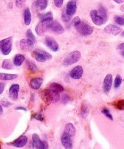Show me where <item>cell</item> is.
I'll return each instance as SVG.
<instances>
[{
    "label": "cell",
    "instance_id": "cell-1",
    "mask_svg": "<svg viewBox=\"0 0 124 149\" xmlns=\"http://www.w3.org/2000/svg\"><path fill=\"white\" fill-rule=\"evenodd\" d=\"M90 15L93 23L96 26H102L107 20V11L103 6H100L98 10H91Z\"/></svg>",
    "mask_w": 124,
    "mask_h": 149
},
{
    "label": "cell",
    "instance_id": "cell-2",
    "mask_svg": "<svg viewBox=\"0 0 124 149\" xmlns=\"http://www.w3.org/2000/svg\"><path fill=\"white\" fill-rule=\"evenodd\" d=\"M43 98L49 103H56L60 100V93L50 88L46 89L42 92Z\"/></svg>",
    "mask_w": 124,
    "mask_h": 149
},
{
    "label": "cell",
    "instance_id": "cell-3",
    "mask_svg": "<svg viewBox=\"0 0 124 149\" xmlns=\"http://www.w3.org/2000/svg\"><path fill=\"white\" fill-rule=\"evenodd\" d=\"M13 48V37H7L0 41V51L4 55H7L11 52Z\"/></svg>",
    "mask_w": 124,
    "mask_h": 149
},
{
    "label": "cell",
    "instance_id": "cell-4",
    "mask_svg": "<svg viewBox=\"0 0 124 149\" xmlns=\"http://www.w3.org/2000/svg\"><path fill=\"white\" fill-rule=\"evenodd\" d=\"M80 58H81L80 52L77 50H74L67 55V56L64 59L63 64H64V65H66V66L73 65V64L78 62L80 61Z\"/></svg>",
    "mask_w": 124,
    "mask_h": 149
},
{
    "label": "cell",
    "instance_id": "cell-5",
    "mask_svg": "<svg viewBox=\"0 0 124 149\" xmlns=\"http://www.w3.org/2000/svg\"><path fill=\"white\" fill-rule=\"evenodd\" d=\"M32 55L38 62H45L48 60L52 59V55L48 52L42 49H36L32 52Z\"/></svg>",
    "mask_w": 124,
    "mask_h": 149
},
{
    "label": "cell",
    "instance_id": "cell-6",
    "mask_svg": "<svg viewBox=\"0 0 124 149\" xmlns=\"http://www.w3.org/2000/svg\"><path fill=\"white\" fill-rule=\"evenodd\" d=\"M75 29L82 36H89L93 31V28L91 26L82 21L77 27H75Z\"/></svg>",
    "mask_w": 124,
    "mask_h": 149
},
{
    "label": "cell",
    "instance_id": "cell-7",
    "mask_svg": "<svg viewBox=\"0 0 124 149\" xmlns=\"http://www.w3.org/2000/svg\"><path fill=\"white\" fill-rule=\"evenodd\" d=\"M52 20H41L35 28V31L39 36H42L44 33L50 29V26Z\"/></svg>",
    "mask_w": 124,
    "mask_h": 149
},
{
    "label": "cell",
    "instance_id": "cell-8",
    "mask_svg": "<svg viewBox=\"0 0 124 149\" xmlns=\"http://www.w3.org/2000/svg\"><path fill=\"white\" fill-rule=\"evenodd\" d=\"M32 142L33 146L35 149H48L49 146L45 141H41L37 134H34L32 135Z\"/></svg>",
    "mask_w": 124,
    "mask_h": 149
},
{
    "label": "cell",
    "instance_id": "cell-9",
    "mask_svg": "<svg viewBox=\"0 0 124 149\" xmlns=\"http://www.w3.org/2000/svg\"><path fill=\"white\" fill-rule=\"evenodd\" d=\"M77 10V0H70L67 4L65 8V13L69 17H72Z\"/></svg>",
    "mask_w": 124,
    "mask_h": 149
},
{
    "label": "cell",
    "instance_id": "cell-10",
    "mask_svg": "<svg viewBox=\"0 0 124 149\" xmlns=\"http://www.w3.org/2000/svg\"><path fill=\"white\" fill-rule=\"evenodd\" d=\"M45 43L46 46L53 52H57L59 49V45L53 38L50 36H47L45 39Z\"/></svg>",
    "mask_w": 124,
    "mask_h": 149
},
{
    "label": "cell",
    "instance_id": "cell-11",
    "mask_svg": "<svg viewBox=\"0 0 124 149\" xmlns=\"http://www.w3.org/2000/svg\"><path fill=\"white\" fill-rule=\"evenodd\" d=\"M83 74V68L81 65H77L70 71L69 76L73 79H80Z\"/></svg>",
    "mask_w": 124,
    "mask_h": 149
},
{
    "label": "cell",
    "instance_id": "cell-12",
    "mask_svg": "<svg viewBox=\"0 0 124 149\" xmlns=\"http://www.w3.org/2000/svg\"><path fill=\"white\" fill-rule=\"evenodd\" d=\"M34 43L32 41L29 40V39H22L20 42V47L23 52L32 50L34 47Z\"/></svg>",
    "mask_w": 124,
    "mask_h": 149
},
{
    "label": "cell",
    "instance_id": "cell-13",
    "mask_svg": "<svg viewBox=\"0 0 124 149\" xmlns=\"http://www.w3.org/2000/svg\"><path fill=\"white\" fill-rule=\"evenodd\" d=\"M61 144H62L64 148L72 149V147H73L72 142H71V137H70L69 135H67V134L64 132V134L61 135Z\"/></svg>",
    "mask_w": 124,
    "mask_h": 149
},
{
    "label": "cell",
    "instance_id": "cell-14",
    "mask_svg": "<svg viewBox=\"0 0 124 149\" xmlns=\"http://www.w3.org/2000/svg\"><path fill=\"white\" fill-rule=\"evenodd\" d=\"M104 32H106V33H109V34H112V35H118L119 33H120L122 32V29L118 26H115V25H108L105 27L104 29Z\"/></svg>",
    "mask_w": 124,
    "mask_h": 149
},
{
    "label": "cell",
    "instance_id": "cell-15",
    "mask_svg": "<svg viewBox=\"0 0 124 149\" xmlns=\"http://www.w3.org/2000/svg\"><path fill=\"white\" fill-rule=\"evenodd\" d=\"M112 80H113V78H112V74H108L105 77L103 82V88L105 93H109V90H111V87L112 85Z\"/></svg>",
    "mask_w": 124,
    "mask_h": 149
},
{
    "label": "cell",
    "instance_id": "cell-16",
    "mask_svg": "<svg viewBox=\"0 0 124 149\" xmlns=\"http://www.w3.org/2000/svg\"><path fill=\"white\" fill-rule=\"evenodd\" d=\"M20 90V86L18 84H12L9 90V95L13 100H16L18 97V92Z\"/></svg>",
    "mask_w": 124,
    "mask_h": 149
},
{
    "label": "cell",
    "instance_id": "cell-17",
    "mask_svg": "<svg viewBox=\"0 0 124 149\" xmlns=\"http://www.w3.org/2000/svg\"><path fill=\"white\" fill-rule=\"evenodd\" d=\"M50 29L57 34H61L64 32V29L63 28V26L56 20H54V21L52 20L50 26Z\"/></svg>",
    "mask_w": 124,
    "mask_h": 149
},
{
    "label": "cell",
    "instance_id": "cell-18",
    "mask_svg": "<svg viewBox=\"0 0 124 149\" xmlns=\"http://www.w3.org/2000/svg\"><path fill=\"white\" fill-rule=\"evenodd\" d=\"M28 142V138L27 137L25 136V135H22V136L19 137L18 139H16L15 141H13L12 145L15 148H22V147L25 146L26 145Z\"/></svg>",
    "mask_w": 124,
    "mask_h": 149
},
{
    "label": "cell",
    "instance_id": "cell-19",
    "mask_svg": "<svg viewBox=\"0 0 124 149\" xmlns=\"http://www.w3.org/2000/svg\"><path fill=\"white\" fill-rule=\"evenodd\" d=\"M42 82H43L42 78H41V77H35V78H33L31 79L29 84H30V87L33 90H37L41 87Z\"/></svg>",
    "mask_w": 124,
    "mask_h": 149
},
{
    "label": "cell",
    "instance_id": "cell-20",
    "mask_svg": "<svg viewBox=\"0 0 124 149\" xmlns=\"http://www.w3.org/2000/svg\"><path fill=\"white\" fill-rule=\"evenodd\" d=\"M76 132V130L74 126L73 125V124L71 123H67L65 125V128H64V133H66L67 135H69L70 137L74 135Z\"/></svg>",
    "mask_w": 124,
    "mask_h": 149
},
{
    "label": "cell",
    "instance_id": "cell-21",
    "mask_svg": "<svg viewBox=\"0 0 124 149\" xmlns=\"http://www.w3.org/2000/svg\"><path fill=\"white\" fill-rule=\"evenodd\" d=\"M25 56L21 54H18L13 58V64H14L15 66H20L23 63V62L25 61Z\"/></svg>",
    "mask_w": 124,
    "mask_h": 149
},
{
    "label": "cell",
    "instance_id": "cell-22",
    "mask_svg": "<svg viewBox=\"0 0 124 149\" xmlns=\"http://www.w3.org/2000/svg\"><path fill=\"white\" fill-rule=\"evenodd\" d=\"M23 20L26 26H29L32 21V15H31L30 10L29 8H26L23 12Z\"/></svg>",
    "mask_w": 124,
    "mask_h": 149
},
{
    "label": "cell",
    "instance_id": "cell-23",
    "mask_svg": "<svg viewBox=\"0 0 124 149\" xmlns=\"http://www.w3.org/2000/svg\"><path fill=\"white\" fill-rule=\"evenodd\" d=\"M18 77L17 74H5V73H0V79L4 81H11Z\"/></svg>",
    "mask_w": 124,
    "mask_h": 149
},
{
    "label": "cell",
    "instance_id": "cell-24",
    "mask_svg": "<svg viewBox=\"0 0 124 149\" xmlns=\"http://www.w3.org/2000/svg\"><path fill=\"white\" fill-rule=\"evenodd\" d=\"M48 5V0H36L35 1V6L37 7L39 10H44L47 8Z\"/></svg>",
    "mask_w": 124,
    "mask_h": 149
},
{
    "label": "cell",
    "instance_id": "cell-25",
    "mask_svg": "<svg viewBox=\"0 0 124 149\" xmlns=\"http://www.w3.org/2000/svg\"><path fill=\"white\" fill-rule=\"evenodd\" d=\"M38 17L41 20H53V15L51 12H48L44 14H39Z\"/></svg>",
    "mask_w": 124,
    "mask_h": 149
},
{
    "label": "cell",
    "instance_id": "cell-26",
    "mask_svg": "<svg viewBox=\"0 0 124 149\" xmlns=\"http://www.w3.org/2000/svg\"><path fill=\"white\" fill-rule=\"evenodd\" d=\"M49 88L52 89V90H55L56 92H58V93H61V92H63L64 90V87L61 84H58V83H53L50 85Z\"/></svg>",
    "mask_w": 124,
    "mask_h": 149
},
{
    "label": "cell",
    "instance_id": "cell-27",
    "mask_svg": "<svg viewBox=\"0 0 124 149\" xmlns=\"http://www.w3.org/2000/svg\"><path fill=\"white\" fill-rule=\"evenodd\" d=\"M1 68L6 70H10L13 68V63L10 61V60L5 59L3 61L2 65H1Z\"/></svg>",
    "mask_w": 124,
    "mask_h": 149
},
{
    "label": "cell",
    "instance_id": "cell-28",
    "mask_svg": "<svg viewBox=\"0 0 124 149\" xmlns=\"http://www.w3.org/2000/svg\"><path fill=\"white\" fill-rule=\"evenodd\" d=\"M26 65H27L28 69L30 70L31 71H36L38 70V68L36 64L32 61H27Z\"/></svg>",
    "mask_w": 124,
    "mask_h": 149
},
{
    "label": "cell",
    "instance_id": "cell-29",
    "mask_svg": "<svg viewBox=\"0 0 124 149\" xmlns=\"http://www.w3.org/2000/svg\"><path fill=\"white\" fill-rule=\"evenodd\" d=\"M88 108L86 105L83 104L81 107V116L83 118H86L88 114Z\"/></svg>",
    "mask_w": 124,
    "mask_h": 149
},
{
    "label": "cell",
    "instance_id": "cell-30",
    "mask_svg": "<svg viewBox=\"0 0 124 149\" xmlns=\"http://www.w3.org/2000/svg\"><path fill=\"white\" fill-rule=\"evenodd\" d=\"M114 106L116 109H119V110H124V100H118L116 103H114Z\"/></svg>",
    "mask_w": 124,
    "mask_h": 149
},
{
    "label": "cell",
    "instance_id": "cell-31",
    "mask_svg": "<svg viewBox=\"0 0 124 149\" xmlns=\"http://www.w3.org/2000/svg\"><path fill=\"white\" fill-rule=\"evenodd\" d=\"M121 83H122V78L120 75H117L115 77V79L114 81V87L115 88H118L120 86Z\"/></svg>",
    "mask_w": 124,
    "mask_h": 149
},
{
    "label": "cell",
    "instance_id": "cell-32",
    "mask_svg": "<svg viewBox=\"0 0 124 149\" xmlns=\"http://www.w3.org/2000/svg\"><path fill=\"white\" fill-rule=\"evenodd\" d=\"M26 36H27V39H29V40L32 41L34 43L36 42V39H35V36L34 35V33H32V30L31 29H28L27 31H26Z\"/></svg>",
    "mask_w": 124,
    "mask_h": 149
},
{
    "label": "cell",
    "instance_id": "cell-33",
    "mask_svg": "<svg viewBox=\"0 0 124 149\" xmlns=\"http://www.w3.org/2000/svg\"><path fill=\"white\" fill-rule=\"evenodd\" d=\"M102 113H103L104 115H105V116H106V117L108 118L109 119H110V120H113V117H112V115L111 114V113L109 112V110L108 109H106V108H104V109H103L102 110Z\"/></svg>",
    "mask_w": 124,
    "mask_h": 149
},
{
    "label": "cell",
    "instance_id": "cell-34",
    "mask_svg": "<svg viewBox=\"0 0 124 149\" xmlns=\"http://www.w3.org/2000/svg\"><path fill=\"white\" fill-rule=\"evenodd\" d=\"M115 22L116 23H118L120 26H124V17H121V16H115Z\"/></svg>",
    "mask_w": 124,
    "mask_h": 149
},
{
    "label": "cell",
    "instance_id": "cell-35",
    "mask_svg": "<svg viewBox=\"0 0 124 149\" xmlns=\"http://www.w3.org/2000/svg\"><path fill=\"white\" fill-rule=\"evenodd\" d=\"M70 100V96L67 93L63 95V96L61 97V102L62 103H67Z\"/></svg>",
    "mask_w": 124,
    "mask_h": 149
},
{
    "label": "cell",
    "instance_id": "cell-36",
    "mask_svg": "<svg viewBox=\"0 0 124 149\" xmlns=\"http://www.w3.org/2000/svg\"><path fill=\"white\" fill-rule=\"evenodd\" d=\"M61 18H62L63 21H64V22H66V23H67V22H69L70 20H71V17H69V15H67L66 14L65 11H64V12H63L62 17H61Z\"/></svg>",
    "mask_w": 124,
    "mask_h": 149
},
{
    "label": "cell",
    "instance_id": "cell-37",
    "mask_svg": "<svg viewBox=\"0 0 124 149\" xmlns=\"http://www.w3.org/2000/svg\"><path fill=\"white\" fill-rule=\"evenodd\" d=\"M81 23V20H80V18L79 17H75L72 20V24L74 27H77L80 23Z\"/></svg>",
    "mask_w": 124,
    "mask_h": 149
},
{
    "label": "cell",
    "instance_id": "cell-38",
    "mask_svg": "<svg viewBox=\"0 0 124 149\" xmlns=\"http://www.w3.org/2000/svg\"><path fill=\"white\" fill-rule=\"evenodd\" d=\"M64 3V0H54V4L56 7L60 8Z\"/></svg>",
    "mask_w": 124,
    "mask_h": 149
},
{
    "label": "cell",
    "instance_id": "cell-39",
    "mask_svg": "<svg viewBox=\"0 0 124 149\" xmlns=\"http://www.w3.org/2000/svg\"><path fill=\"white\" fill-rule=\"evenodd\" d=\"M26 2V0H15V5L18 7H21Z\"/></svg>",
    "mask_w": 124,
    "mask_h": 149
},
{
    "label": "cell",
    "instance_id": "cell-40",
    "mask_svg": "<svg viewBox=\"0 0 124 149\" xmlns=\"http://www.w3.org/2000/svg\"><path fill=\"white\" fill-rule=\"evenodd\" d=\"M33 118H34V119H36V120L40 121V122H42V121L44 120L43 116H42L41 114H39V113H37V114H34V115Z\"/></svg>",
    "mask_w": 124,
    "mask_h": 149
},
{
    "label": "cell",
    "instance_id": "cell-41",
    "mask_svg": "<svg viewBox=\"0 0 124 149\" xmlns=\"http://www.w3.org/2000/svg\"><path fill=\"white\" fill-rule=\"evenodd\" d=\"M4 87H5V84L2 82H0V95L4 92Z\"/></svg>",
    "mask_w": 124,
    "mask_h": 149
},
{
    "label": "cell",
    "instance_id": "cell-42",
    "mask_svg": "<svg viewBox=\"0 0 124 149\" xmlns=\"http://www.w3.org/2000/svg\"><path fill=\"white\" fill-rule=\"evenodd\" d=\"M1 104L4 106V107H8L10 106V103L8 101H5V100H2L1 101Z\"/></svg>",
    "mask_w": 124,
    "mask_h": 149
},
{
    "label": "cell",
    "instance_id": "cell-43",
    "mask_svg": "<svg viewBox=\"0 0 124 149\" xmlns=\"http://www.w3.org/2000/svg\"><path fill=\"white\" fill-rule=\"evenodd\" d=\"M118 48H119L120 49H121V50L124 51V42H123V43L120 44V45L118 46Z\"/></svg>",
    "mask_w": 124,
    "mask_h": 149
},
{
    "label": "cell",
    "instance_id": "cell-44",
    "mask_svg": "<svg viewBox=\"0 0 124 149\" xmlns=\"http://www.w3.org/2000/svg\"><path fill=\"white\" fill-rule=\"evenodd\" d=\"M117 4H123L124 2V0H113Z\"/></svg>",
    "mask_w": 124,
    "mask_h": 149
},
{
    "label": "cell",
    "instance_id": "cell-45",
    "mask_svg": "<svg viewBox=\"0 0 124 149\" xmlns=\"http://www.w3.org/2000/svg\"><path fill=\"white\" fill-rule=\"evenodd\" d=\"M15 110H23V111H26V109L23 107H17L15 108Z\"/></svg>",
    "mask_w": 124,
    "mask_h": 149
},
{
    "label": "cell",
    "instance_id": "cell-46",
    "mask_svg": "<svg viewBox=\"0 0 124 149\" xmlns=\"http://www.w3.org/2000/svg\"><path fill=\"white\" fill-rule=\"evenodd\" d=\"M3 113V109H2V107H1V106L0 105V115H1Z\"/></svg>",
    "mask_w": 124,
    "mask_h": 149
},
{
    "label": "cell",
    "instance_id": "cell-47",
    "mask_svg": "<svg viewBox=\"0 0 124 149\" xmlns=\"http://www.w3.org/2000/svg\"><path fill=\"white\" fill-rule=\"evenodd\" d=\"M120 10H121V11L124 12V4H123V5L121 6V7H120Z\"/></svg>",
    "mask_w": 124,
    "mask_h": 149
},
{
    "label": "cell",
    "instance_id": "cell-48",
    "mask_svg": "<svg viewBox=\"0 0 124 149\" xmlns=\"http://www.w3.org/2000/svg\"><path fill=\"white\" fill-rule=\"evenodd\" d=\"M121 55H122V57H123V58H124V51H123V52H121Z\"/></svg>",
    "mask_w": 124,
    "mask_h": 149
},
{
    "label": "cell",
    "instance_id": "cell-49",
    "mask_svg": "<svg viewBox=\"0 0 124 149\" xmlns=\"http://www.w3.org/2000/svg\"><path fill=\"white\" fill-rule=\"evenodd\" d=\"M121 36H122L123 37H124V31L122 32V33H121Z\"/></svg>",
    "mask_w": 124,
    "mask_h": 149
},
{
    "label": "cell",
    "instance_id": "cell-50",
    "mask_svg": "<svg viewBox=\"0 0 124 149\" xmlns=\"http://www.w3.org/2000/svg\"><path fill=\"white\" fill-rule=\"evenodd\" d=\"M0 149H1V145H0Z\"/></svg>",
    "mask_w": 124,
    "mask_h": 149
},
{
    "label": "cell",
    "instance_id": "cell-51",
    "mask_svg": "<svg viewBox=\"0 0 124 149\" xmlns=\"http://www.w3.org/2000/svg\"><path fill=\"white\" fill-rule=\"evenodd\" d=\"M123 17H124V15H123Z\"/></svg>",
    "mask_w": 124,
    "mask_h": 149
}]
</instances>
